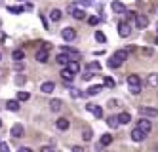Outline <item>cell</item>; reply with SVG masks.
<instances>
[{
    "instance_id": "6da1fadb",
    "label": "cell",
    "mask_w": 158,
    "mask_h": 152,
    "mask_svg": "<svg viewBox=\"0 0 158 152\" xmlns=\"http://www.w3.org/2000/svg\"><path fill=\"white\" fill-rule=\"evenodd\" d=\"M67 10H69V14H71L74 19H84V17H86V11H84L82 8H78L74 2H73V4H69V8H67Z\"/></svg>"
},
{
    "instance_id": "7a4b0ae2",
    "label": "cell",
    "mask_w": 158,
    "mask_h": 152,
    "mask_svg": "<svg viewBox=\"0 0 158 152\" xmlns=\"http://www.w3.org/2000/svg\"><path fill=\"white\" fill-rule=\"evenodd\" d=\"M139 114L143 118H158V109H152V107H139L137 109Z\"/></svg>"
},
{
    "instance_id": "3957f363",
    "label": "cell",
    "mask_w": 158,
    "mask_h": 152,
    "mask_svg": "<svg viewBox=\"0 0 158 152\" xmlns=\"http://www.w3.org/2000/svg\"><path fill=\"white\" fill-rule=\"evenodd\" d=\"M118 34H120L122 38H128L130 34H131V25H130L128 21H120L118 23Z\"/></svg>"
},
{
    "instance_id": "277c9868",
    "label": "cell",
    "mask_w": 158,
    "mask_h": 152,
    "mask_svg": "<svg viewBox=\"0 0 158 152\" xmlns=\"http://www.w3.org/2000/svg\"><path fill=\"white\" fill-rule=\"evenodd\" d=\"M137 129H139V131H143L145 135H149V133H151V129H152V124L149 122V118H141V120L137 122Z\"/></svg>"
},
{
    "instance_id": "5b68a950",
    "label": "cell",
    "mask_w": 158,
    "mask_h": 152,
    "mask_svg": "<svg viewBox=\"0 0 158 152\" xmlns=\"http://www.w3.org/2000/svg\"><path fill=\"white\" fill-rule=\"evenodd\" d=\"M86 110H89L95 118H103V107H99V105H95V103H88Z\"/></svg>"
},
{
    "instance_id": "8992f818",
    "label": "cell",
    "mask_w": 158,
    "mask_h": 152,
    "mask_svg": "<svg viewBox=\"0 0 158 152\" xmlns=\"http://www.w3.org/2000/svg\"><path fill=\"white\" fill-rule=\"evenodd\" d=\"M61 36H63L65 42H73V40L76 38V29H73V27H65V29L61 31Z\"/></svg>"
},
{
    "instance_id": "52a82bcc",
    "label": "cell",
    "mask_w": 158,
    "mask_h": 152,
    "mask_svg": "<svg viewBox=\"0 0 158 152\" xmlns=\"http://www.w3.org/2000/svg\"><path fill=\"white\" fill-rule=\"evenodd\" d=\"M10 135H12L14 139H21V137L25 135L23 125H21V124H15V125H12V129H10Z\"/></svg>"
},
{
    "instance_id": "ba28073f",
    "label": "cell",
    "mask_w": 158,
    "mask_h": 152,
    "mask_svg": "<svg viewBox=\"0 0 158 152\" xmlns=\"http://www.w3.org/2000/svg\"><path fill=\"white\" fill-rule=\"evenodd\" d=\"M135 25H137L139 29H145L147 25H149V17H147V15H143V14H135Z\"/></svg>"
},
{
    "instance_id": "9c48e42d",
    "label": "cell",
    "mask_w": 158,
    "mask_h": 152,
    "mask_svg": "<svg viewBox=\"0 0 158 152\" xmlns=\"http://www.w3.org/2000/svg\"><path fill=\"white\" fill-rule=\"evenodd\" d=\"M128 55H130V53H128L126 50H118V51H114V55H112V59H114L118 65H122L124 61L128 59Z\"/></svg>"
},
{
    "instance_id": "30bf717a",
    "label": "cell",
    "mask_w": 158,
    "mask_h": 152,
    "mask_svg": "<svg viewBox=\"0 0 158 152\" xmlns=\"http://www.w3.org/2000/svg\"><path fill=\"white\" fill-rule=\"evenodd\" d=\"M130 137H131V141H133V143H141V141H143V139H145L147 135H145L143 131H139L137 127H133V129H131V133H130Z\"/></svg>"
},
{
    "instance_id": "8fae6325",
    "label": "cell",
    "mask_w": 158,
    "mask_h": 152,
    "mask_svg": "<svg viewBox=\"0 0 158 152\" xmlns=\"http://www.w3.org/2000/svg\"><path fill=\"white\" fill-rule=\"evenodd\" d=\"M55 61H57L59 65H63V67H67V65H69V63L73 61V57H71V55H67V53H57Z\"/></svg>"
},
{
    "instance_id": "7c38bea8",
    "label": "cell",
    "mask_w": 158,
    "mask_h": 152,
    "mask_svg": "<svg viewBox=\"0 0 158 152\" xmlns=\"http://www.w3.org/2000/svg\"><path fill=\"white\" fill-rule=\"evenodd\" d=\"M103 89V86H92V88H88V91L82 93V97H92V95H97V93Z\"/></svg>"
},
{
    "instance_id": "4fadbf2b",
    "label": "cell",
    "mask_w": 158,
    "mask_h": 152,
    "mask_svg": "<svg viewBox=\"0 0 158 152\" xmlns=\"http://www.w3.org/2000/svg\"><path fill=\"white\" fill-rule=\"evenodd\" d=\"M55 125H57V129L59 131H67V129H69V120H67V118H57V122H55Z\"/></svg>"
},
{
    "instance_id": "5bb4252c",
    "label": "cell",
    "mask_w": 158,
    "mask_h": 152,
    "mask_svg": "<svg viewBox=\"0 0 158 152\" xmlns=\"http://www.w3.org/2000/svg\"><path fill=\"white\" fill-rule=\"evenodd\" d=\"M128 86H130V88H137V86H141L139 76H137V74H130V76H128Z\"/></svg>"
},
{
    "instance_id": "9a60e30c",
    "label": "cell",
    "mask_w": 158,
    "mask_h": 152,
    "mask_svg": "<svg viewBox=\"0 0 158 152\" xmlns=\"http://www.w3.org/2000/svg\"><path fill=\"white\" fill-rule=\"evenodd\" d=\"M53 89H55V84H53V82H44V84L40 86V91L46 93V95H48V93H52Z\"/></svg>"
},
{
    "instance_id": "2e32d148",
    "label": "cell",
    "mask_w": 158,
    "mask_h": 152,
    "mask_svg": "<svg viewBox=\"0 0 158 152\" xmlns=\"http://www.w3.org/2000/svg\"><path fill=\"white\" fill-rule=\"evenodd\" d=\"M112 11H116V14H126V6H124L122 2H118V0H114V2H112Z\"/></svg>"
},
{
    "instance_id": "e0dca14e",
    "label": "cell",
    "mask_w": 158,
    "mask_h": 152,
    "mask_svg": "<svg viewBox=\"0 0 158 152\" xmlns=\"http://www.w3.org/2000/svg\"><path fill=\"white\" fill-rule=\"evenodd\" d=\"M50 109H52L53 112L61 110V109H63V101H61V99H52V101H50Z\"/></svg>"
},
{
    "instance_id": "ac0fdd59",
    "label": "cell",
    "mask_w": 158,
    "mask_h": 152,
    "mask_svg": "<svg viewBox=\"0 0 158 152\" xmlns=\"http://www.w3.org/2000/svg\"><path fill=\"white\" fill-rule=\"evenodd\" d=\"M116 118H118V124H130V122H131V116H130L128 112H120Z\"/></svg>"
},
{
    "instance_id": "d6986e66",
    "label": "cell",
    "mask_w": 158,
    "mask_h": 152,
    "mask_svg": "<svg viewBox=\"0 0 158 152\" xmlns=\"http://www.w3.org/2000/svg\"><path fill=\"white\" fill-rule=\"evenodd\" d=\"M61 17H63V14H61V10H57V8H53V10L50 11V19H52V21H61Z\"/></svg>"
},
{
    "instance_id": "ffe728a7",
    "label": "cell",
    "mask_w": 158,
    "mask_h": 152,
    "mask_svg": "<svg viewBox=\"0 0 158 152\" xmlns=\"http://www.w3.org/2000/svg\"><path fill=\"white\" fill-rule=\"evenodd\" d=\"M101 146H109L110 143H112V135L110 133H103V135H101Z\"/></svg>"
},
{
    "instance_id": "44dd1931",
    "label": "cell",
    "mask_w": 158,
    "mask_h": 152,
    "mask_svg": "<svg viewBox=\"0 0 158 152\" xmlns=\"http://www.w3.org/2000/svg\"><path fill=\"white\" fill-rule=\"evenodd\" d=\"M67 71L73 72V74H76L78 71H80V65H78V61H71L69 65H67Z\"/></svg>"
},
{
    "instance_id": "7402d4cb",
    "label": "cell",
    "mask_w": 158,
    "mask_h": 152,
    "mask_svg": "<svg viewBox=\"0 0 158 152\" xmlns=\"http://www.w3.org/2000/svg\"><path fill=\"white\" fill-rule=\"evenodd\" d=\"M147 82H149V86L158 88V74H156V72H151V74H149V78H147Z\"/></svg>"
},
{
    "instance_id": "603a6c76",
    "label": "cell",
    "mask_w": 158,
    "mask_h": 152,
    "mask_svg": "<svg viewBox=\"0 0 158 152\" xmlns=\"http://www.w3.org/2000/svg\"><path fill=\"white\" fill-rule=\"evenodd\" d=\"M36 61L38 63H46L48 61V51H44V50H40V51H36Z\"/></svg>"
},
{
    "instance_id": "cb8c5ba5",
    "label": "cell",
    "mask_w": 158,
    "mask_h": 152,
    "mask_svg": "<svg viewBox=\"0 0 158 152\" xmlns=\"http://www.w3.org/2000/svg\"><path fill=\"white\" fill-rule=\"evenodd\" d=\"M6 109L12 110V112H17L19 110V101H8L6 103Z\"/></svg>"
},
{
    "instance_id": "d4e9b609",
    "label": "cell",
    "mask_w": 158,
    "mask_h": 152,
    "mask_svg": "<svg viewBox=\"0 0 158 152\" xmlns=\"http://www.w3.org/2000/svg\"><path fill=\"white\" fill-rule=\"evenodd\" d=\"M12 57H14V61H23V59H25V51H23V50H15V51L12 53Z\"/></svg>"
},
{
    "instance_id": "484cf974",
    "label": "cell",
    "mask_w": 158,
    "mask_h": 152,
    "mask_svg": "<svg viewBox=\"0 0 158 152\" xmlns=\"http://www.w3.org/2000/svg\"><path fill=\"white\" fill-rule=\"evenodd\" d=\"M61 76H63V80H65V82H73V80H74V74H73V72H69L67 68H63V71H61Z\"/></svg>"
},
{
    "instance_id": "4316f807",
    "label": "cell",
    "mask_w": 158,
    "mask_h": 152,
    "mask_svg": "<svg viewBox=\"0 0 158 152\" xmlns=\"http://www.w3.org/2000/svg\"><path fill=\"white\" fill-rule=\"evenodd\" d=\"M29 99H31L29 91H17V99L15 101H29Z\"/></svg>"
},
{
    "instance_id": "83f0119b",
    "label": "cell",
    "mask_w": 158,
    "mask_h": 152,
    "mask_svg": "<svg viewBox=\"0 0 158 152\" xmlns=\"http://www.w3.org/2000/svg\"><path fill=\"white\" fill-rule=\"evenodd\" d=\"M8 11L10 14H23V6H8Z\"/></svg>"
},
{
    "instance_id": "f1b7e54d",
    "label": "cell",
    "mask_w": 158,
    "mask_h": 152,
    "mask_svg": "<svg viewBox=\"0 0 158 152\" xmlns=\"http://www.w3.org/2000/svg\"><path fill=\"white\" fill-rule=\"evenodd\" d=\"M95 40H97L99 44H105V42H107V36H105L101 31H95Z\"/></svg>"
},
{
    "instance_id": "f546056e",
    "label": "cell",
    "mask_w": 158,
    "mask_h": 152,
    "mask_svg": "<svg viewBox=\"0 0 158 152\" xmlns=\"http://www.w3.org/2000/svg\"><path fill=\"white\" fill-rule=\"evenodd\" d=\"M107 124H109V127H118V118H116V116H109Z\"/></svg>"
},
{
    "instance_id": "4dcf8cb0",
    "label": "cell",
    "mask_w": 158,
    "mask_h": 152,
    "mask_svg": "<svg viewBox=\"0 0 158 152\" xmlns=\"http://www.w3.org/2000/svg\"><path fill=\"white\" fill-rule=\"evenodd\" d=\"M74 4H76L78 8H82V10H84L86 6H88V8L92 6V0H78V2H74Z\"/></svg>"
},
{
    "instance_id": "1f68e13d",
    "label": "cell",
    "mask_w": 158,
    "mask_h": 152,
    "mask_svg": "<svg viewBox=\"0 0 158 152\" xmlns=\"http://www.w3.org/2000/svg\"><path fill=\"white\" fill-rule=\"evenodd\" d=\"M99 68H101V65H99L97 61H92V63H88V71H89V72H92V71H99Z\"/></svg>"
},
{
    "instance_id": "d6a6232c",
    "label": "cell",
    "mask_w": 158,
    "mask_h": 152,
    "mask_svg": "<svg viewBox=\"0 0 158 152\" xmlns=\"http://www.w3.org/2000/svg\"><path fill=\"white\" fill-rule=\"evenodd\" d=\"M69 93H71V97H73V99H78V97H82V91H80V89H76V88H73Z\"/></svg>"
},
{
    "instance_id": "836d02e7",
    "label": "cell",
    "mask_w": 158,
    "mask_h": 152,
    "mask_svg": "<svg viewBox=\"0 0 158 152\" xmlns=\"http://www.w3.org/2000/svg\"><path fill=\"white\" fill-rule=\"evenodd\" d=\"M99 21H101V15H92V17L88 19V23H89V25H97Z\"/></svg>"
},
{
    "instance_id": "e575fe53",
    "label": "cell",
    "mask_w": 158,
    "mask_h": 152,
    "mask_svg": "<svg viewBox=\"0 0 158 152\" xmlns=\"http://www.w3.org/2000/svg\"><path fill=\"white\" fill-rule=\"evenodd\" d=\"M82 139H84V141H92V129H84Z\"/></svg>"
},
{
    "instance_id": "d590c367",
    "label": "cell",
    "mask_w": 158,
    "mask_h": 152,
    "mask_svg": "<svg viewBox=\"0 0 158 152\" xmlns=\"http://www.w3.org/2000/svg\"><path fill=\"white\" fill-rule=\"evenodd\" d=\"M15 84H17V86H23V84H25V76H23V74H17V76H15Z\"/></svg>"
},
{
    "instance_id": "8d00e7d4",
    "label": "cell",
    "mask_w": 158,
    "mask_h": 152,
    "mask_svg": "<svg viewBox=\"0 0 158 152\" xmlns=\"http://www.w3.org/2000/svg\"><path fill=\"white\" fill-rule=\"evenodd\" d=\"M14 68H15V71H23V68H25V63H23V61H15V63H14Z\"/></svg>"
},
{
    "instance_id": "74e56055",
    "label": "cell",
    "mask_w": 158,
    "mask_h": 152,
    "mask_svg": "<svg viewBox=\"0 0 158 152\" xmlns=\"http://www.w3.org/2000/svg\"><path fill=\"white\" fill-rule=\"evenodd\" d=\"M105 86H107V88H114L116 84H114V80H112L110 76H107V78H105Z\"/></svg>"
},
{
    "instance_id": "f35d334b",
    "label": "cell",
    "mask_w": 158,
    "mask_h": 152,
    "mask_svg": "<svg viewBox=\"0 0 158 152\" xmlns=\"http://www.w3.org/2000/svg\"><path fill=\"white\" fill-rule=\"evenodd\" d=\"M107 65H109V68H118V67H120V65H118V63H116L114 59H112V57L109 59V63H107Z\"/></svg>"
},
{
    "instance_id": "ab89813d",
    "label": "cell",
    "mask_w": 158,
    "mask_h": 152,
    "mask_svg": "<svg viewBox=\"0 0 158 152\" xmlns=\"http://www.w3.org/2000/svg\"><path fill=\"white\" fill-rule=\"evenodd\" d=\"M130 93H131V95H139V93H141V86H137V88H130Z\"/></svg>"
},
{
    "instance_id": "60d3db41",
    "label": "cell",
    "mask_w": 158,
    "mask_h": 152,
    "mask_svg": "<svg viewBox=\"0 0 158 152\" xmlns=\"http://www.w3.org/2000/svg\"><path fill=\"white\" fill-rule=\"evenodd\" d=\"M0 152H10V146H8V143H2V141H0Z\"/></svg>"
},
{
    "instance_id": "b9f144b4",
    "label": "cell",
    "mask_w": 158,
    "mask_h": 152,
    "mask_svg": "<svg viewBox=\"0 0 158 152\" xmlns=\"http://www.w3.org/2000/svg\"><path fill=\"white\" fill-rule=\"evenodd\" d=\"M40 152H55V148L50 146V145H48V146H40Z\"/></svg>"
},
{
    "instance_id": "7bdbcfd3",
    "label": "cell",
    "mask_w": 158,
    "mask_h": 152,
    "mask_svg": "<svg viewBox=\"0 0 158 152\" xmlns=\"http://www.w3.org/2000/svg\"><path fill=\"white\" fill-rule=\"evenodd\" d=\"M92 78H94V74L89 72V71H86V72H84V80H86V82H89Z\"/></svg>"
},
{
    "instance_id": "ee69618b",
    "label": "cell",
    "mask_w": 158,
    "mask_h": 152,
    "mask_svg": "<svg viewBox=\"0 0 158 152\" xmlns=\"http://www.w3.org/2000/svg\"><path fill=\"white\" fill-rule=\"evenodd\" d=\"M50 48H52L50 42H44V44H42V50H44V51H50Z\"/></svg>"
},
{
    "instance_id": "f6af8a7d",
    "label": "cell",
    "mask_w": 158,
    "mask_h": 152,
    "mask_svg": "<svg viewBox=\"0 0 158 152\" xmlns=\"http://www.w3.org/2000/svg\"><path fill=\"white\" fill-rule=\"evenodd\" d=\"M73 152H84V148L78 146V145H74V146H73Z\"/></svg>"
},
{
    "instance_id": "bcb514c9",
    "label": "cell",
    "mask_w": 158,
    "mask_h": 152,
    "mask_svg": "<svg viewBox=\"0 0 158 152\" xmlns=\"http://www.w3.org/2000/svg\"><path fill=\"white\" fill-rule=\"evenodd\" d=\"M143 53H145V55H152V48H145Z\"/></svg>"
},
{
    "instance_id": "7dc6e473",
    "label": "cell",
    "mask_w": 158,
    "mask_h": 152,
    "mask_svg": "<svg viewBox=\"0 0 158 152\" xmlns=\"http://www.w3.org/2000/svg\"><path fill=\"white\" fill-rule=\"evenodd\" d=\"M40 19H42V25H44V27H46V29H48V19H46V17H44V15H40Z\"/></svg>"
},
{
    "instance_id": "c3c4849f",
    "label": "cell",
    "mask_w": 158,
    "mask_h": 152,
    "mask_svg": "<svg viewBox=\"0 0 158 152\" xmlns=\"http://www.w3.org/2000/svg\"><path fill=\"white\" fill-rule=\"evenodd\" d=\"M19 152H32V150H31L29 146H21V148H19Z\"/></svg>"
},
{
    "instance_id": "681fc988",
    "label": "cell",
    "mask_w": 158,
    "mask_h": 152,
    "mask_svg": "<svg viewBox=\"0 0 158 152\" xmlns=\"http://www.w3.org/2000/svg\"><path fill=\"white\" fill-rule=\"evenodd\" d=\"M0 127H2V120H0Z\"/></svg>"
},
{
    "instance_id": "f907efd6",
    "label": "cell",
    "mask_w": 158,
    "mask_h": 152,
    "mask_svg": "<svg viewBox=\"0 0 158 152\" xmlns=\"http://www.w3.org/2000/svg\"><path fill=\"white\" fill-rule=\"evenodd\" d=\"M156 46H158V38H156Z\"/></svg>"
},
{
    "instance_id": "816d5d0a",
    "label": "cell",
    "mask_w": 158,
    "mask_h": 152,
    "mask_svg": "<svg viewBox=\"0 0 158 152\" xmlns=\"http://www.w3.org/2000/svg\"><path fill=\"white\" fill-rule=\"evenodd\" d=\"M19 2H25V0H19Z\"/></svg>"
},
{
    "instance_id": "f5cc1de1",
    "label": "cell",
    "mask_w": 158,
    "mask_h": 152,
    "mask_svg": "<svg viewBox=\"0 0 158 152\" xmlns=\"http://www.w3.org/2000/svg\"><path fill=\"white\" fill-rule=\"evenodd\" d=\"M0 59H2V53H0Z\"/></svg>"
}]
</instances>
